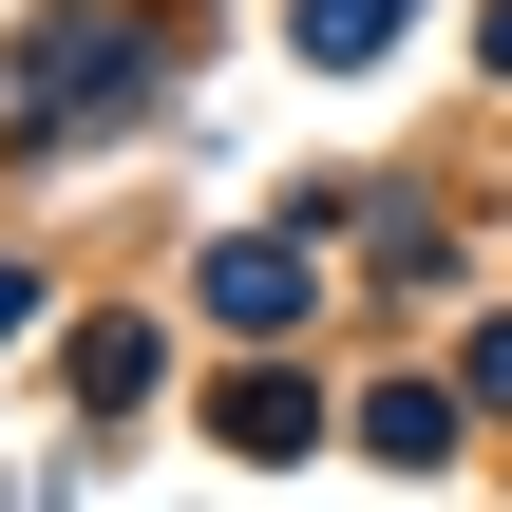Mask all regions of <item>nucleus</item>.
<instances>
[{
	"label": "nucleus",
	"mask_w": 512,
	"mask_h": 512,
	"mask_svg": "<svg viewBox=\"0 0 512 512\" xmlns=\"http://www.w3.org/2000/svg\"><path fill=\"white\" fill-rule=\"evenodd\" d=\"M209 323H247V342L304 323V266H285V247H228V266H209Z\"/></svg>",
	"instance_id": "1"
},
{
	"label": "nucleus",
	"mask_w": 512,
	"mask_h": 512,
	"mask_svg": "<svg viewBox=\"0 0 512 512\" xmlns=\"http://www.w3.org/2000/svg\"><path fill=\"white\" fill-rule=\"evenodd\" d=\"M399 19H418V0H304V57H323V76H361Z\"/></svg>",
	"instance_id": "2"
},
{
	"label": "nucleus",
	"mask_w": 512,
	"mask_h": 512,
	"mask_svg": "<svg viewBox=\"0 0 512 512\" xmlns=\"http://www.w3.org/2000/svg\"><path fill=\"white\" fill-rule=\"evenodd\" d=\"M361 456H399V475H418V456H456V418H437V399H361Z\"/></svg>",
	"instance_id": "3"
}]
</instances>
